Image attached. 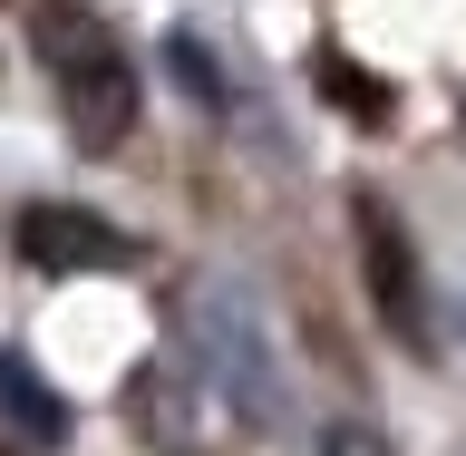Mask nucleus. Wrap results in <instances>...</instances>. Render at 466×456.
<instances>
[{
  "mask_svg": "<svg viewBox=\"0 0 466 456\" xmlns=\"http://www.w3.org/2000/svg\"><path fill=\"white\" fill-rule=\"evenodd\" d=\"M29 49H39V68H49L58 117H68L78 146H116L127 127H137V68H127V49H116V29L97 20V10L39 0V10H29Z\"/></svg>",
  "mask_w": 466,
  "mask_h": 456,
  "instance_id": "obj_1",
  "label": "nucleus"
},
{
  "mask_svg": "<svg viewBox=\"0 0 466 456\" xmlns=\"http://www.w3.org/2000/svg\"><path fill=\"white\" fill-rule=\"evenodd\" d=\"M20 262L29 272H116L127 253V233L97 224V214H78V204H29L20 214Z\"/></svg>",
  "mask_w": 466,
  "mask_h": 456,
  "instance_id": "obj_2",
  "label": "nucleus"
},
{
  "mask_svg": "<svg viewBox=\"0 0 466 456\" xmlns=\"http://www.w3.org/2000/svg\"><path fill=\"white\" fill-rule=\"evenodd\" d=\"M204 360L224 370V389H233V408L243 418H272V360H262V340H253V320L233 311V301H204Z\"/></svg>",
  "mask_w": 466,
  "mask_h": 456,
  "instance_id": "obj_3",
  "label": "nucleus"
},
{
  "mask_svg": "<svg viewBox=\"0 0 466 456\" xmlns=\"http://www.w3.org/2000/svg\"><path fill=\"white\" fill-rule=\"evenodd\" d=\"M360 243H370V272H379V311H389V330H399V340H418V272H408V243H399V224H389L379 204H360Z\"/></svg>",
  "mask_w": 466,
  "mask_h": 456,
  "instance_id": "obj_4",
  "label": "nucleus"
},
{
  "mask_svg": "<svg viewBox=\"0 0 466 456\" xmlns=\"http://www.w3.org/2000/svg\"><path fill=\"white\" fill-rule=\"evenodd\" d=\"M0 418H10L29 447H58V437H68V408L49 399V379L29 370L20 350H0Z\"/></svg>",
  "mask_w": 466,
  "mask_h": 456,
  "instance_id": "obj_5",
  "label": "nucleus"
},
{
  "mask_svg": "<svg viewBox=\"0 0 466 456\" xmlns=\"http://www.w3.org/2000/svg\"><path fill=\"white\" fill-rule=\"evenodd\" d=\"M166 58H175V68H185V87H195L204 107H224V78H214V49H204L195 29H175V39H166Z\"/></svg>",
  "mask_w": 466,
  "mask_h": 456,
  "instance_id": "obj_6",
  "label": "nucleus"
},
{
  "mask_svg": "<svg viewBox=\"0 0 466 456\" xmlns=\"http://www.w3.org/2000/svg\"><path fill=\"white\" fill-rule=\"evenodd\" d=\"M320 456H389V447H379L370 428H330V437H320Z\"/></svg>",
  "mask_w": 466,
  "mask_h": 456,
  "instance_id": "obj_7",
  "label": "nucleus"
}]
</instances>
